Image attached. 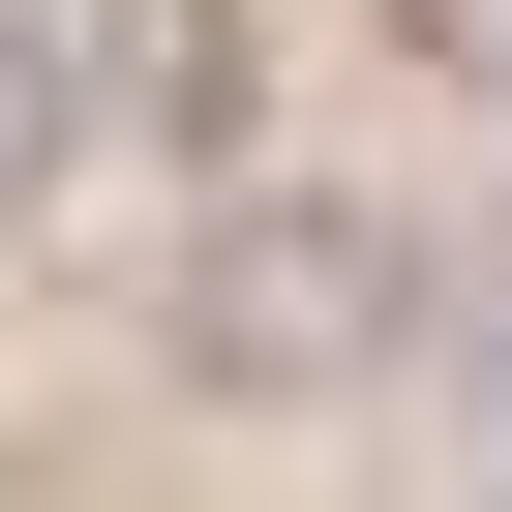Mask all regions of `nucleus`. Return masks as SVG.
Returning <instances> with one entry per match:
<instances>
[{
	"label": "nucleus",
	"mask_w": 512,
	"mask_h": 512,
	"mask_svg": "<svg viewBox=\"0 0 512 512\" xmlns=\"http://www.w3.org/2000/svg\"><path fill=\"white\" fill-rule=\"evenodd\" d=\"M151 332H181V392H241V422H332V392L422 362V211H392V181H302V151H241V181H181Z\"/></svg>",
	"instance_id": "nucleus-1"
},
{
	"label": "nucleus",
	"mask_w": 512,
	"mask_h": 512,
	"mask_svg": "<svg viewBox=\"0 0 512 512\" xmlns=\"http://www.w3.org/2000/svg\"><path fill=\"white\" fill-rule=\"evenodd\" d=\"M61 121H91V91H61V0H0V241L61 211Z\"/></svg>",
	"instance_id": "nucleus-2"
},
{
	"label": "nucleus",
	"mask_w": 512,
	"mask_h": 512,
	"mask_svg": "<svg viewBox=\"0 0 512 512\" xmlns=\"http://www.w3.org/2000/svg\"><path fill=\"white\" fill-rule=\"evenodd\" d=\"M392 61H452V91H512V0H362Z\"/></svg>",
	"instance_id": "nucleus-3"
},
{
	"label": "nucleus",
	"mask_w": 512,
	"mask_h": 512,
	"mask_svg": "<svg viewBox=\"0 0 512 512\" xmlns=\"http://www.w3.org/2000/svg\"><path fill=\"white\" fill-rule=\"evenodd\" d=\"M482 392H512V332H482Z\"/></svg>",
	"instance_id": "nucleus-4"
}]
</instances>
